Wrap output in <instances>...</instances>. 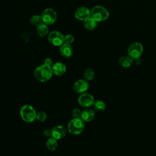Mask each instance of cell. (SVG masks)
Here are the masks:
<instances>
[{
    "label": "cell",
    "instance_id": "cell-20",
    "mask_svg": "<svg viewBox=\"0 0 156 156\" xmlns=\"http://www.w3.org/2000/svg\"><path fill=\"white\" fill-rule=\"evenodd\" d=\"M95 76V73L93 69L91 68H87L85 70L83 73V77L84 79L87 81H91L94 79Z\"/></svg>",
    "mask_w": 156,
    "mask_h": 156
},
{
    "label": "cell",
    "instance_id": "cell-8",
    "mask_svg": "<svg viewBox=\"0 0 156 156\" xmlns=\"http://www.w3.org/2000/svg\"><path fill=\"white\" fill-rule=\"evenodd\" d=\"M93 96L88 93H83L80 94L77 99L78 104L82 107L88 108L93 105L94 102Z\"/></svg>",
    "mask_w": 156,
    "mask_h": 156
},
{
    "label": "cell",
    "instance_id": "cell-2",
    "mask_svg": "<svg viewBox=\"0 0 156 156\" xmlns=\"http://www.w3.org/2000/svg\"><path fill=\"white\" fill-rule=\"evenodd\" d=\"M20 116L26 122H32L36 120L37 112L35 108L30 105L26 104L22 106L20 112Z\"/></svg>",
    "mask_w": 156,
    "mask_h": 156
},
{
    "label": "cell",
    "instance_id": "cell-17",
    "mask_svg": "<svg viewBox=\"0 0 156 156\" xmlns=\"http://www.w3.org/2000/svg\"><path fill=\"white\" fill-rule=\"evenodd\" d=\"M37 32L40 37H44L49 34V27L47 24L43 23L37 27Z\"/></svg>",
    "mask_w": 156,
    "mask_h": 156
},
{
    "label": "cell",
    "instance_id": "cell-25",
    "mask_svg": "<svg viewBox=\"0 0 156 156\" xmlns=\"http://www.w3.org/2000/svg\"><path fill=\"white\" fill-rule=\"evenodd\" d=\"M43 135L46 137L50 138L52 137V129H46L43 131Z\"/></svg>",
    "mask_w": 156,
    "mask_h": 156
},
{
    "label": "cell",
    "instance_id": "cell-16",
    "mask_svg": "<svg viewBox=\"0 0 156 156\" xmlns=\"http://www.w3.org/2000/svg\"><path fill=\"white\" fill-rule=\"evenodd\" d=\"M133 60L129 55L128 56H122L119 58L118 62L122 67L127 68L130 67L132 65V64L133 63Z\"/></svg>",
    "mask_w": 156,
    "mask_h": 156
},
{
    "label": "cell",
    "instance_id": "cell-9",
    "mask_svg": "<svg viewBox=\"0 0 156 156\" xmlns=\"http://www.w3.org/2000/svg\"><path fill=\"white\" fill-rule=\"evenodd\" d=\"M74 15L78 20L84 21L91 16V10L86 7L82 6L76 9Z\"/></svg>",
    "mask_w": 156,
    "mask_h": 156
},
{
    "label": "cell",
    "instance_id": "cell-24",
    "mask_svg": "<svg viewBox=\"0 0 156 156\" xmlns=\"http://www.w3.org/2000/svg\"><path fill=\"white\" fill-rule=\"evenodd\" d=\"M81 115H82V111L78 108H76L73 109V110L72 111L73 118H79L81 117Z\"/></svg>",
    "mask_w": 156,
    "mask_h": 156
},
{
    "label": "cell",
    "instance_id": "cell-5",
    "mask_svg": "<svg viewBox=\"0 0 156 156\" xmlns=\"http://www.w3.org/2000/svg\"><path fill=\"white\" fill-rule=\"evenodd\" d=\"M41 18L43 23L47 25L54 24L57 19V12L51 8H47L41 13Z\"/></svg>",
    "mask_w": 156,
    "mask_h": 156
},
{
    "label": "cell",
    "instance_id": "cell-6",
    "mask_svg": "<svg viewBox=\"0 0 156 156\" xmlns=\"http://www.w3.org/2000/svg\"><path fill=\"white\" fill-rule=\"evenodd\" d=\"M143 52V45L138 43L135 42L132 43L128 48V55L133 60L140 58Z\"/></svg>",
    "mask_w": 156,
    "mask_h": 156
},
{
    "label": "cell",
    "instance_id": "cell-18",
    "mask_svg": "<svg viewBox=\"0 0 156 156\" xmlns=\"http://www.w3.org/2000/svg\"><path fill=\"white\" fill-rule=\"evenodd\" d=\"M46 146L49 151H54L55 150H56L58 146L57 140L53 137L48 138V139L46 140Z\"/></svg>",
    "mask_w": 156,
    "mask_h": 156
},
{
    "label": "cell",
    "instance_id": "cell-14",
    "mask_svg": "<svg viewBox=\"0 0 156 156\" xmlns=\"http://www.w3.org/2000/svg\"><path fill=\"white\" fill-rule=\"evenodd\" d=\"M60 54L65 58H69L73 53V48L71 44L63 43L60 46Z\"/></svg>",
    "mask_w": 156,
    "mask_h": 156
},
{
    "label": "cell",
    "instance_id": "cell-13",
    "mask_svg": "<svg viewBox=\"0 0 156 156\" xmlns=\"http://www.w3.org/2000/svg\"><path fill=\"white\" fill-rule=\"evenodd\" d=\"M95 118V112L91 108H86L82 112L80 118L85 122H88L93 121Z\"/></svg>",
    "mask_w": 156,
    "mask_h": 156
},
{
    "label": "cell",
    "instance_id": "cell-23",
    "mask_svg": "<svg viewBox=\"0 0 156 156\" xmlns=\"http://www.w3.org/2000/svg\"><path fill=\"white\" fill-rule=\"evenodd\" d=\"M74 38L71 34H67L64 36V43L71 44L74 42Z\"/></svg>",
    "mask_w": 156,
    "mask_h": 156
},
{
    "label": "cell",
    "instance_id": "cell-27",
    "mask_svg": "<svg viewBox=\"0 0 156 156\" xmlns=\"http://www.w3.org/2000/svg\"><path fill=\"white\" fill-rule=\"evenodd\" d=\"M135 60V63L137 64V65H140V64L141 63V60H140V58H137V59H135V60Z\"/></svg>",
    "mask_w": 156,
    "mask_h": 156
},
{
    "label": "cell",
    "instance_id": "cell-21",
    "mask_svg": "<svg viewBox=\"0 0 156 156\" xmlns=\"http://www.w3.org/2000/svg\"><path fill=\"white\" fill-rule=\"evenodd\" d=\"M30 22L32 24V25L38 27V26H40V24H43V20L41 18V15H33L30 20Z\"/></svg>",
    "mask_w": 156,
    "mask_h": 156
},
{
    "label": "cell",
    "instance_id": "cell-11",
    "mask_svg": "<svg viewBox=\"0 0 156 156\" xmlns=\"http://www.w3.org/2000/svg\"><path fill=\"white\" fill-rule=\"evenodd\" d=\"M52 137L54 138L57 140H59L66 136L67 130L64 126L62 125H57L52 129Z\"/></svg>",
    "mask_w": 156,
    "mask_h": 156
},
{
    "label": "cell",
    "instance_id": "cell-4",
    "mask_svg": "<svg viewBox=\"0 0 156 156\" xmlns=\"http://www.w3.org/2000/svg\"><path fill=\"white\" fill-rule=\"evenodd\" d=\"M91 17L97 22H102L108 18L109 13L104 7L96 5L91 10Z\"/></svg>",
    "mask_w": 156,
    "mask_h": 156
},
{
    "label": "cell",
    "instance_id": "cell-10",
    "mask_svg": "<svg viewBox=\"0 0 156 156\" xmlns=\"http://www.w3.org/2000/svg\"><path fill=\"white\" fill-rule=\"evenodd\" d=\"M88 82L85 79H79L76 80L73 85V90L77 93H85L88 89Z\"/></svg>",
    "mask_w": 156,
    "mask_h": 156
},
{
    "label": "cell",
    "instance_id": "cell-19",
    "mask_svg": "<svg viewBox=\"0 0 156 156\" xmlns=\"http://www.w3.org/2000/svg\"><path fill=\"white\" fill-rule=\"evenodd\" d=\"M94 108L98 112H103L106 108L105 103L102 100H96L93 103Z\"/></svg>",
    "mask_w": 156,
    "mask_h": 156
},
{
    "label": "cell",
    "instance_id": "cell-15",
    "mask_svg": "<svg viewBox=\"0 0 156 156\" xmlns=\"http://www.w3.org/2000/svg\"><path fill=\"white\" fill-rule=\"evenodd\" d=\"M98 23V22H97L95 20H94L93 18L90 16V18H88L83 21V26L87 30H92L97 27Z\"/></svg>",
    "mask_w": 156,
    "mask_h": 156
},
{
    "label": "cell",
    "instance_id": "cell-3",
    "mask_svg": "<svg viewBox=\"0 0 156 156\" xmlns=\"http://www.w3.org/2000/svg\"><path fill=\"white\" fill-rule=\"evenodd\" d=\"M85 122L80 118H73L71 119L67 125V130L68 132L74 135L80 134L84 130Z\"/></svg>",
    "mask_w": 156,
    "mask_h": 156
},
{
    "label": "cell",
    "instance_id": "cell-26",
    "mask_svg": "<svg viewBox=\"0 0 156 156\" xmlns=\"http://www.w3.org/2000/svg\"><path fill=\"white\" fill-rule=\"evenodd\" d=\"M43 64H45L46 65L52 66V65H53L52 64V60L51 58H46L44 60V63Z\"/></svg>",
    "mask_w": 156,
    "mask_h": 156
},
{
    "label": "cell",
    "instance_id": "cell-7",
    "mask_svg": "<svg viewBox=\"0 0 156 156\" xmlns=\"http://www.w3.org/2000/svg\"><path fill=\"white\" fill-rule=\"evenodd\" d=\"M48 40L51 44L55 46H60L64 43V35L59 31L54 30L49 33Z\"/></svg>",
    "mask_w": 156,
    "mask_h": 156
},
{
    "label": "cell",
    "instance_id": "cell-1",
    "mask_svg": "<svg viewBox=\"0 0 156 156\" xmlns=\"http://www.w3.org/2000/svg\"><path fill=\"white\" fill-rule=\"evenodd\" d=\"M53 74L51 66L45 64L37 66L34 72L35 78L40 82H46L51 79Z\"/></svg>",
    "mask_w": 156,
    "mask_h": 156
},
{
    "label": "cell",
    "instance_id": "cell-12",
    "mask_svg": "<svg viewBox=\"0 0 156 156\" xmlns=\"http://www.w3.org/2000/svg\"><path fill=\"white\" fill-rule=\"evenodd\" d=\"M51 68L53 74L57 76H61L63 75L66 71V67L65 65L62 62H56L54 63L52 65Z\"/></svg>",
    "mask_w": 156,
    "mask_h": 156
},
{
    "label": "cell",
    "instance_id": "cell-22",
    "mask_svg": "<svg viewBox=\"0 0 156 156\" xmlns=\"http://www.w3.org/2000/svg\"><path fill=\"white\" fill-rule=\"evenodd\" d=\"M47 119V115L44 112H38L37 113L36 120L39 122H44Z\"/></svg>",
    "mask_w": 156,
    "mask_h": 156
}]
</instances>
